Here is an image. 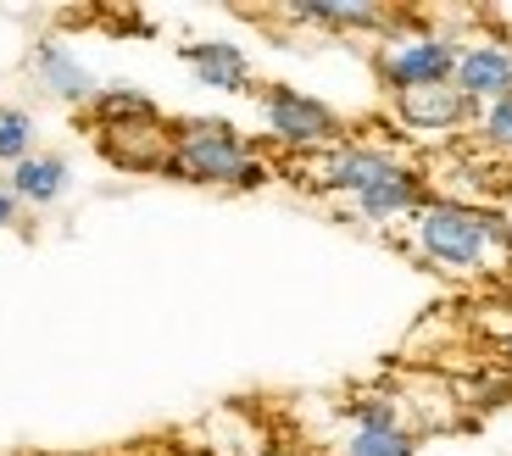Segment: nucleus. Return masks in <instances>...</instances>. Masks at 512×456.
<instances>
[{
  "instance_id": "nucleus-1",
  "label": "nucleus",
  "mask_w": 512,
  "mask_h": 456,
  "mask_svg": "<svg viewBox=\"0 0 512 456\" xmlns=\"http://www.w3.org/2000/svg\"><path fill=\"white\" fill-rule=\"evenodd\" d=\"M245 162H251V145H245V134L229 117H184V123H173V162H167V178L234 190Z\"/></svg>"
},
{
  "instance_id": "nucleus-2",
  "label": "nucleus",
  "mask_w": 512,
  "mask_h": 456,
  "mask_svg": "<svg viewBox=\"0 0 512 456\" xmlns=\"http://www.w3.org/2000/svg\"><path fill=\"white\" fill-rule=\"evenodd\" d=\"M418 251L440 273H479L490 256L485 212H474V206H462V201H429L418 212Z\"/></svg>"
},
{
  "instance_id": "nucleus-3",
  "label": "nucleus",
  "mask_w": 512,
  "mask_h": 456,
  "mask_svg": "<svg viewBox=\"0 0 512 456\" xmlns=\"http://www.w3.org/2000/svg\"><path fill=\"white\" fill-rule=\"evenodd\" d=\"M262 117H268V134L284 151H334L346 140V123L334 106H323L318 95H301L290 84H268L262 89Z\"/></svg>"
},
{
  "instance_id": "nucleus-4",
  "label": "nucleus",
  "mask_w": 512,
  "mask_h": 456,
  "mask_svg": "<svg viewBox=\"0 0 512 456\" xmlns=\"http://www.w3.org/2000/svg\"><path fill=\"white\" fill-rule=\"evenodd\" d=\"M457 51L462 45L446 34H401L373 56V67H379L384 89L401 95V89H423V84H451L457 78Z\"/></svg>"
},
{
  "instance_id": "nucleus-5",
  "label": "nucleus",
  "mask_w": 512,
  "mask_h": 456,
  "mask_svg": "<svg viewBox=\"0 0 512 456\" xmlns=\"http://www.w3.org/2000/svg\"><path fill=\"white\" fill-rule=\"evenodd\" d=\"M95 151L117 173H162L173 162V123L167 117H140V123H106L95 128Z\"/></svg>"
},
{
  "instance_id": "nucleus-6",
  "label": "nucleus",
  "mask_w": 512,
  "mask_h": 456,
  "mask_svg": "<svg viewBox=\"0 0 512 456\" xmlns=\"http://www.w3.org/2000/svg\"><path fill=\"white\" fill-rule=\"evenodd\" d=\"M401 167V156H390L384 145H357V140H340L334 151H323L318 156V167H312V184L318 190H329V195H351L357 201L362 190H373L379 178H390Z\"/></svg>"
},
{
  "instance_id": "nucleus-7",
  "label": "nucleus",
  "mask_w": 512,
  "mask_h": 456,
  "mask_svg": "<svg viewBox=\"0 0 512 456\" xmlns=\"http://www.w3.org/2000/svg\"><path fill=\"white\" fill-rule=\"evenodd\" d=\"M451 84L462 89L468 106H490L501 95H512V39L507 34H490V39H474L457 51V78Z\"/></svg>"
},
{
  "instance_id": "nucleus-8",
  "label": "nucleus",
  "mask_w": 512,
  "mask_h": 456,
  "mask_svg": "<svg viewBox=\"0 0 512 456\" xmlns=\"http://www.w3.org/2000/svg\"><path fill=\"white\" fill-rule=\"evenodd\" d=\"M396 101V117L407 134H457V128H474L479 106L462 101L457 84H423V89H401L390 95Z\"/></svg>"
},
{
  "instance_id": "nucleus-9",
  "label": "nucleus",
  "mask_w": 512,
  "mask_h": 456,
  "mask_svg": "<svg viewBox=\"0 0 512 456\" xmlns=\"http://www.w3.org/2000/svg\"><path fill=\"white\" fill-rule=\"evenodd\" d=\"M34 78H39V89H45L51 101H62V106H90L95 95H101L95 73L67 51L62 39H39L34 45Z\"/></svg>"
},
{
  "instance_id": "nucleus-10",
  "label": "nucleus",
  "mask_w": 512,
  "mask_h": 456,
  "mask_svg": "<svg viewBox=\"0 0 512 456\" xmlns=\"http://www.w3.org/2000/svg\"><path fill=\"white\" fill-rule=\"evenodd\" d=\"M179 56L195 73V84L223 89V95L251 89V62H245V51L234 45V39H190V45H179Z\"/></svg>"
},
{
  "instance_id": "nucleus-11",
  "label": "nucleus",
  "mask_w": 512,
  "mask_h": 456,
  "mask_svg": "<svg viewBox=\"0 0 512 456\" xmlns=\"http://www.w3.org/2000/svg\"><path fill=\"white\" fill-rule=\"evenodd\" d=\"M423 178L412 173L407 162L396 167L390 178H379L373 190H362L357 195V212L368 217V223H396V217H407V212H423Z\"/></svg>"
},
{
  "instance_id": "nucleus-12",
  "label": "nucleus",
  "mask_w": 512,
  "mask_h": 456,
  "mask_svg": "<svg viewBox=\"0 0 512 456\" xmlns=\"http://www.w3.org/2000/svg\"><path fill=\"white\" fill-rule=\"evenodd\" d=\"M290 23H323V28H346V34H379L396 12L368 6V0H312V6H284Z\"/></svg>"
},
{
  "instance_id": "nucleus-13",
  "label": "nucleus",
  "mask_w": 512,
  "mask_h": 456,
  "mask_svg": "<svg viewBox=\"0 0 512 456\" xmlns=\"http://www.w3.org/2000/svg\"><path fill=\"white\" fill-rule=\"evenodd\" d=\"M6 190H12L17 201H34V206L62 201V190H67V162H62V156H28V162L12 167Z\"/></svg>"
},
{
  "instance_id": "nucleus-14",
  "label": "nucleus",
  "mask_w": 512,
  "mask_h": 456,
  "mask_svg": "<svg viewBox=\"0 0 512 456\" xmlns=\"http://www.w3.org/2000/svg\"><path fill=\"white\" fill-rule=\"evenodd\" d=\"M84 112H90L95 128H106V123H140V117H162V106H156L145 89H134V84H101V95H95Z\"/></svg>"
},
{
  "instance_id": "nucleus-15",
  "label": "nucleus",
  "mask_w": 512,
  "mask_h": 456,
  "mask_svg": "<svg viewBox=\"0 0 512 456\" xmlns=\"http://www.w3.org/2000/svg\"><path fill=\"white\" fill-rule=\"evenodd\" d=\"M340 456H418V440L401 423H351Z\"/></svg>"
},
{
  "instance_id": "nucleus-16",
  "label": "nucleus",
  "mask_w": 512,
  "mask_h": 456,
  "mask_svg": "<svg viewBox=\"0 0 512 456\" xmlns=\"http://www.w3.org/2000/svg\"><path fill=\"white\" fill-rule=\"evenodd\" d=\"M34 156V117L23 106H0V162L17 167Z\"/></svg>"
},
{
  "instance_id": "nucleus-17",
  "label": "nucleus",
  "mask_w": 512,
  "mask_h": 456,
  "mask_svg": "<svg viewBox=\"0 0 512 456\" xmlns=\"http://www.w3.org/2000/svg\"><path fill=\"white\" fill-rule=\"evenodd\" d=\"M474 128H479V140H485L496 156H512V95H501V101L479 106Z\"/></svg>"
},
{
  "instance_id": "nucleus-18",
  "label": "nucleus",
  "mask_w": 512,
  "mask_h": 456,
  "mask_svg": "<svg viewBox=\"0 0 512 456\" xmlns=\"http://www.w3.org/2000/svg\"><path fill=\"white\" fill-rule=\"evenodd\" d=\"M273 178V167L262 162V156H251V162H245V173H240V184H234V190H262V184H268Z\"/></svg>"
},
{
  "instance_id": "nucleus-19",
  "label": "nucleus",
  "mask_w": 512,
  "mask_h": 456,
  "mask_svg": "<svg viewBox=\"0 0 512 456\" xmlns=\"http://www.w3.org/2000/svg\"><path fill=\"white\" fill-rule=\"evenodd\" d=\"M12 223H17V195L0 184V228H12Z\"/></svg>"
},
{
  "instance_id": "nucleus-20",
  "label": "nucleus",
  "mask_w": 512,
  "mask_h": 456,
  "mask_svg": "<svg viewBox=\"0 0 512 456\" xmlns=\"http://www.w3.org/2000/svg\"><path fill=\"white\" fill-rule=\"evenodd\" d=\"M501 351H507V362H512V334H507V340H501Z\"/></svg>"
}]
</instances>
